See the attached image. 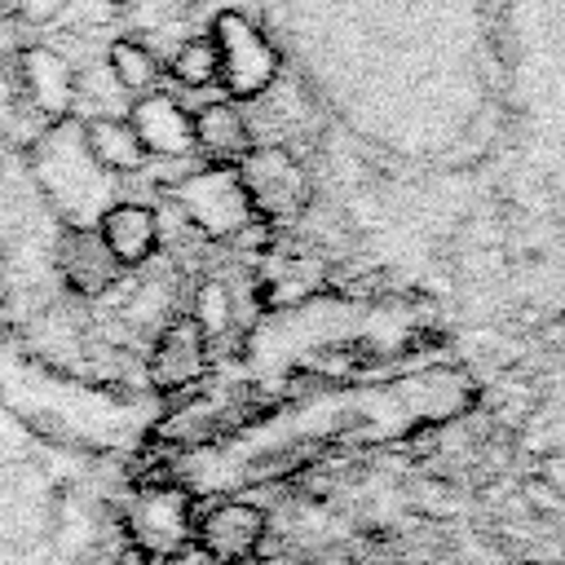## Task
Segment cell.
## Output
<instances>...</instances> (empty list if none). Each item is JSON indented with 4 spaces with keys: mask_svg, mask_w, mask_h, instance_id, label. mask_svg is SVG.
<instances>
[{
    "mask_svg": "<svg viewBox=\"0 0 565 565\" xmlns=\"http://www.w3.org/2000/svg\"><path fill=\"white\" fill-rule=\"evenodd\" d=\"M468 397L472 388L459 371H419L397 384L313 393L256 419V428H238L212 441L203 459L181 468L172 463V481L207 490L282 477L340 441H384L424 419H450L468 406Z\"/></svg>",
    "mask_w": 565,
    "mask_h": 565,
    "instance_id": "cell-1",
    "label": "cell"
},
{
    "mask_svg": "<svg viewBox=\"0 0 565 565\" xmlns=\"http://www.w3.org/2000/svg\"><path fill=\"white\" fill-rule=\"evenodd\" d=\"M172 199H177L181 216L194 230H203L207 238H234L256 221V207H252V199L243 190L238 168H225V163L181 177L172 185Z\"/></svg>",
    "mask_w": 565,
    "mask_h": 565,
    "instance_id": "cell-2",
    "label": "cell"
},
{
    "mask_svg": "<svg viewBox=\"0 0 565 565\" xmlns=\"http://www.w3.org/2000/svg\"><path fill=\"white\" fill-rule=\"evenodd\" d=\"M124 525L132 534V547L146 556H172L190 543L194 534V516H190V486L181 481H163V486H146L132 494Z\"/></svg>",
    "mask_w": 565,
    "mask_h": 565,
    "instance_id": "cell-3",
    "label": "cell"
},
{
    "mask_svg": "<svg viewBox=\"0 0 565 565\" xmlns=\"http://www.w3.org/2000/svg\"><path fill=\"white\" fill-rule=\"evenodd\" d=\"M238 177H243V190L256 207V216L265 221H278V216H296L309 199V185H305V172L300 163L282 150V146H260V150H247L238 159Z\"/></svg>",
    "mask_w": 565,
    "mask_h": 565,
    "instance_id": "cell-4",
    "label": "cell"
},
{
    "mask_svg": "<svg viewBox=\"0 0 565 565\" xmlns=\"http://www.w3.org/2000/svg\"><path fill=\"white\" fill-rule=\"evenodd\" d=\"M216 53H221V79L234 97H260L274 75H278V57L269 49V40L238 13H225L212 31Z\"/></svg>",
    "mask_w": 565,
    "mask_h": 565,
    "instance_id": "cell-5",
    "label": "cell"
},
{
    "mask_svg": "<svg viewBox=\"0 0 565 565\" xmlns=\"http://www.w3.org/2000/svg\"><path fill=\"white\" fill-rule=\"evenodd\" d=\"M203 371H207V340H203L199 322L194 318L163 322L159 335H154V349H150V366H146L150 384L172 393V388L194 384Z\"/></svg>",
    "mask_w": 565,
    "mask_h": 565,
    "instance_id": "cell-6",
    "label": "cell"
},
{
    "mask_svg": "<svg viewBox=\"0 0 565 565\" xmlns=\"http://www.w3.org/2000/svg\"><path fill=\"white\" fill-rule=\"evenodd\" d=\"M194 534L212 561H247V556H256V547L265 539V512H260V503L230 499V503H216L199 521Z\"/></svg>",
    "mask_w": 565,
    "mask_h": 565,
    "instance_id": "cell-7",
    "label": "cell"
},
{
    "mask_svg": "<svg viewBox=\"0 0 565 565\" xmlns=\"http://www.w3.org/2000/svg\"><path fill=\"white\" fill-rule=\"evenodd\" d=\"M146 146V154H159V159H181L194 150V119L163 93H146L137 106H132V119H128Z\"/></svg>",
    "mask_w": 565,
    "mask_h": 565,
    "instance_id": "cell-8",
    "label": "cell"
},
{
    "mask_svg": "<svg viewBox=\"0 0 565 565\" xmlns=\"http://www.w3.org/2000/svg\"><path fill=\"white\" fill-rule=\"evenodd\" d=\"M57 256H62V274H66V282H71L79 296H102V291L119 278V269H124V265L110 256V247L102 243V234L88 230V225L66 230Z\"/></svg>",
    "mask_w": 565,
    "mask_h": 565,
    "instance_id": "cell-9",
    "label": "cell"
},
{
    "mask_svg": "<svg viewBox=\"0 0 565 565\" xmlns=\"http://www.w3.org/2000/svg\"><path fill=\"white\" fill-rule=\"evenodd\" d=\"M97 234L119 265H146L159 247V216L146 203H115L106 207Z\"/></svg>",
    "mask_w": 565,
    "mask_h": 565,
    "instance_id": "cell-10",
    "label": "cell"
},
{
    "mask_svg": "<svg viewBox=\"0 0 565 565\" xmlns=\"http://www.w3.org/2000/svg\"><path fill=\"white\" fill-rule=\"evenodd\" d=\"M194 146H203L212 159L230 163L252 150V128L230 102H212L194 115Z\"/></svg>",
    "mask_w": 565,
    "mask_h": 565,
    "instance_id": "cell-11",
    "label": "cell"
},
{
    "mask_svg": "<svg viewBox=\"0 0 565 565\" xmlns=\"http://www.w3.org/2000/svg\"><path fill=\"white\" fill-rule=\"evenodd\" d=\"M84 146H88V154L106 172H137L150 159L146 146H141V137H137V128L128 119H93L84 128Z\"/></svg>",
    "mask_w": 565,
    "mask_h": 565,
    "instance_id": "cell-12",
    "label": "cell"
},
{
    "mask_svg": "<svg viewBox=\"0 0 565 565\" xmlns=\"http://www.w3.org/2000/svg\"><path fill=\"white\" fill-rule=\"evenodd\" d=\"M22 71H26V84H31V97L44 115H62L75 97V71L66 57H57L53 49H31L22 53Z\"/></svg>",
    "mask_w": 565,
    "mask_h": 565,
    "instance_id": "cell-13",
    "label": "cell"
},
{
    "mask_svg": "<svg viewBox=\"0 0 565 565\" xmlns=\"http://www.w3.org/2000/svg\"><path fill=\"white\" fill-rule=\"evenodd\" d=\"M110 75H115L119 88L146 97L159 79V57L137 40H119V44H110Z\"/></svg>",
    "mask_w": 565,
    "mask_h": 565,
    "instance_id": "cell-14",
    "label": "cell"
},
{
    "mask_svg": "<svg viewBox=\"0 0 565 565\" xmlns=\"http://www.w3.org/2000/svg\"><path fill=\"white\" fill-rule=\"evenodd\" d=\"M172 79L185 88H203L212 79H221V53L212 35H194L172 53Z\"/></svg>",
    "mask_w": 565,
    "mask_h": 565,
    "instance_id": "cell-15",
    "label": "cell"
},
{
    "mask_svg": "<svg viewBox=\"0 0 565 565\" xmlns=\"http://www.w3.org/2000/svg\"><path fill=\"white\" fill-rule=\"evenodd\" d=\"M194 322L203 331V340H221L234 327V296L221 278H203V287L194 291Z\"/></svg>",
    "mask_w": 565,
    "mask_h": 565,
    "instance_id": "cell-16",
    "label": "cell"
},
{
    "mask_svg": "<svg viewBox=\"0 0 565 565\" xmlns=\"http://www.w3.org/2000/svg\"><path fill=\"white\" fill-rule=\"evenodd\" d=\"M163 565H216L199 543H185L181 552H172V556H163Z\"/></svg>",
    "mask_w": 565,
    "mask_h": 565,
    "instance_id": "cell-17",
    "label": "cell"
},
{
    "mask_svg": "<svg viewBox=\"0 0 565 565\" xmlns=\"http://www.w3.org/2000/svg\"><path fill=\"white\" fill-rule=\"evenodd\" d=\"M110 565H154L146 552H137V547H124V552H115V561Z\"/></svg>",
    "mask_w": 565,
    "mask_h": 565,
    "instance_id": "cell-18",
    "label": "cell"
},
{
    "mask_svg": "<svg viewBox=\"0 0 565 565\" xmlns=\"http://www.w3.org/2000/svg\"><path fill=\"white\" fill-rule=\"evenodd\" d=\"M216 565H256V561L247 556V561H216Z\"/></svg>",
    "mask_w": 565,
    "mask_h": 565,
    "instance_id": "cell-19",
    "label": "cell"
}]
</instances>
